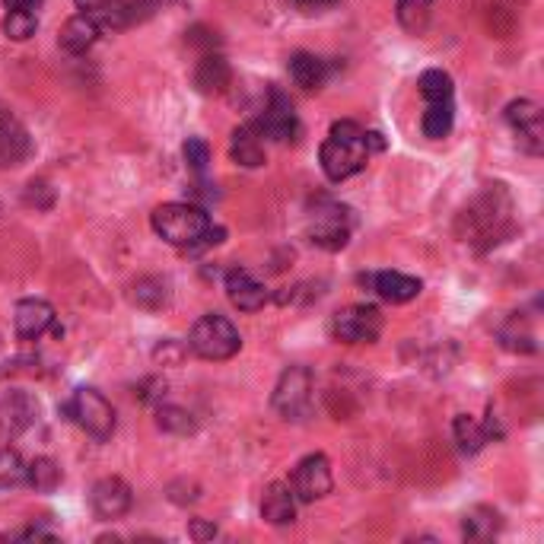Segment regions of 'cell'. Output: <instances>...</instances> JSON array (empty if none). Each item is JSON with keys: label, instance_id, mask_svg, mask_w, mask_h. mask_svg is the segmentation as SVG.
I'll return each mask as SVG.
<instances>
[{"label": "cell", "instance_id": "cell-1", "mask_svg": "<svg viewBox=\"0 0 544 544\" xmlns=\"http://www.w3.org/2000/svg\"><path fill=\"white\" fill-rule=\"evenodd\" d=\"M150 223L153 233L175 245V249H201V245L207 249V245H217L223 239L220 226L210 223V217L195 204H160L153 210Z\"/></svg>", "mask_w": 544, "mask_h": 544}, {"label": "cell", "instance_id": "cell-2", "mask_svg": "<svg viewBox=\"0 0 544 544\" xmlns=\"http://www.w3.org/2000/svg\"><path fill=\"white\" fill-rule=\"evenodd\" d=\"M370 147H366V131L357 121H335L319 150L322 172L331 182H344L350 175H357L366 163H370Z\"/></svg>", "mask_w": 544, "mask_h": 544}, {"label": "cell", "instance_id": "cell-3", "mask_svg": "<svg viewBox=\"0 0 544 544\" xmlns=\"http://www.w3.org/2000/svg\"><path fill=\"white\" fill-rule=\"evenodd\" d=\"M188 347H191V354H198L201 360H214L217 363V360L236 357L239 347H242V338H239L236 325L226 319V315L210 312V315H201V319L195 322V328H191Z\"/></svg>", "mask_w": 544, "mask_h": 544}, {"label": "cell", "instance_id": "cell-4", "mask_svg": "<svg viewBox=\"0 0 544 544\" xmlns=\"http://www.w3.org/2000/svg\"><path fill=\"white\" fill-rule=\"evenodd\" d=\"M61 411L99 443H105L115 433V411L109 405V398H105L102 392H96V389H77L64 401Z\"/></svg>", "mask_w": 544, "mask_h": 544}, {"label": "cell", "instance_id": "cell-5", "mask_svg": "<svg viewBox=\"0 0 544 544\" xmlns=\"http://www.w3.org/2000/svg\"><path fill=\"white\" fill-rule=\"evenodd\" d=\"M315 379L306 366H290L274 389V411L284 420H306L312 414Z\"/></svg>", "mask_w": 544, "mask_h": 544}, {"label": "cell", "instance_id": "cell-6", "mask_svg": "<svg viewBox=\"0 0 544 544\" xmlns=\"http://www.w3.org/2000/svg\"><path fill=\"white\" fill-rule=\"evenodd\" d=\"M331 335L341 344H373L382 335V312L376 306H347L331 319Z\"/></svg>", "mask_w": 544, "mask_h": 544}, {"label": "cell", "instance_id": "cell-7", "mask_svg": "<svg viewBox=\"0 0 544 544\" xmlns=\"http://www.w3.org/2000/svg\"><path fill=\"white\" fill-rule=\"evenodd\" d=\"M506 121L516 131V140L525 153L541 156L544 150V125H541V109L532 99H513L506 105Z\"/></svg>", "mask_w": 544, "mask_h": 544}, {"label": "cell", "instance_id": "cell-8", "mask_svg": "<svg viewBox=\"0 0 544 544\" xmlns=\"http://www.w3.org/2000/svg\"><path fill=\"white\" fill-rule=\"evenodd\" d=\"M39 417V401H35L29 392L10 389L0 392V443L13 440L23 430H29Z\"/></svg>", "mask_w": 544, "mask_h": 544}, {"label": "cell", "instance_id": "cell-9", "mask_svg": "<svg viewBox=\"0 0 544 544\" xmlns=\"http://www.w3.org/2000/svg\"><path fill=\"white\" fill-rule=\"evenodd\" d=\"M328 490H331V465H328V459H325L322 452L306 455V459L296 465V471H293V494H296V500L315 503V500H322Z\"/></svg>", "mask_w": 544, "mask_h": 544}, {"label": "cell", "instance_id": "cell-10", "mask_svg": "<svg viewBox=\"0 0 544 544\" xmlns=\"http://www.w3.org/2000/svg\"><path fill=\"white\" fill-rule=\"evenodd\" d=\"M309 239L312 245H319L325 252H338L350 239V210L347 207H328V210H315V220L309 226Z\"/></svg>", "mask_w": 544, "mask_h": 544}, {"label": "cell", "instance_id": "cell-11", "mask_svg": "<svg viewBox=\"0 0 544 544\" xmlns=\"http://www.w3.org/2000/svg\"><path fill=\"white\" fill-rule=\"evenodd\" d=\"M255 125H258L261 137H271V140H293L296 134H300V121H296L293 102L280 90H271L265 112H261Z\"/></svg>", "mask_w": 544, "mask_h": 544}, {"label": "cell", "instance_id": "cell-12", "mask_svg": "<svg viewBox=\"0 0 544 544\" xmlns=\"http://www.w3.org/2000/svg\"><path fill=\"white\" fill-rule=\"evenodd\" d=\"M74 4L99 26V32H121L137 23V10L128 0H74Z\"/></svg>", "mask_w": 544, "mask_h": 544}, {"label": "cell", "instance_id": "cell-13", "mask_svg": "<svg viewBox=\"0 0 544 544\" xmlns=\"http://www.w3.org/2000/svg\"><path fill=\"white\" fill-rule=\"evenodd\" d=\"M29 153H32V137L23 128V121L0 105V169L20 166Z\"/></svg>", "mask_w": 544, "mask_h": 544}, {"label": "cell", "instance_id": "cell-14", "mask_svg": "<svg viewBox=\"0 0 544 544\" xmlns=\"http://www.w3.org/2000/svg\"><path fill=\"white\" fill-rule=\"evenodd\" d=\"M55 325V309L45 300H20L13 309V328L20 341H39Z\"/></svg>", "mask_w": 544, "mask_h": 544}, {"label": "cell", "instance_id": "cell-15", "mask_svg": "<svg viewBox=\"0 0 544 544\" xmlns=\"http://www.w3.org/2000/svg\"><path fill=\"white\" fill-rule=\"evenodd\" d=\"M90 503H93V513L99 519H121L128 510H131V487L121 481V478H102L96 487H93V494H90Z\"/></svg>", "mask_w": 544, "mask_h": 544}, {"label": "cell", "instance_id": "cell-16", "mask_svg": "<svg viewBox=\"0 0 544 544\" xmlns=\"http://www.w3.org/2000/svg\"><path fill=\"white\" fill-rule=\"evenodd\" d=\"M226 296L239 312H258L268 303V287L255 280L245 268H233L226 274Z\"/></svg>", "mask_w": 544, "mask_h": 544}, {"label": "cell", "instance_id": "cell-17", "mask_svg": "<svg viewBox=\"0 0 544 544\" xmlns=\"http://www.w3.org/2000/svg\"><path fill=\"white\" fill-rule=\"evenodd\" d=\"M366 280H370V287H373V293L379 296V300L392 303V306L411 303L414 296L424 290V284H420L417 277L401 274V271H376V274H370Z\"/></svg>", "mask_w": 544, "mask_h": 544}, {"label": "cell", "instance_id": "cell-18", "mask_svg": "<svg viewBox=\"0 0 544 544\" xmlns=\"http://www.w3.org/2000/svg\"><path fill=\"white\" fill-rule=\"evenodd\" d=\"M287 70H290V80L306 93L322 90V86L331 80V64L319 55H312V51H296L287 64Z\"/></svg>", "mask_w": 544, "mask_h": 544}, {"label": "cell", "instance_id": "cell-19", "mask_svg": "<svg viewBox=\"0 0 544 544\" xmlns=\"http://www.w3.org/2000/svg\"><path fill=\"white\" fill-rule=\"evenodd\" d=\"M230 156L245 166V169H258L265 166V140H261V131L255 121H249V125H239L230 137Z\"/></svg>", "mask_w": 544, "mask_h": 544}, {"label": "cell", "instance_id": "cell-20", "mask_svg": "<svg viewBox=\"0 0 544 544\" xmlns=\"http://www.w3.org/2000/svg\"><path fill=\"white\" fill-rule=\"evenodd\" d=\"M261 516L271 525H290L296 519V494L284 481L268 484L265 497H261Z\"/></svg>", "mask_w": 544, "mask_h": 544}, {"label": "cell", "instance_id": "cell-21", "mask_svg": "<svg viewBox=\"0 0 544 544\" xmlns=\"http://www.w3.org/2000/svg\"><path fill=\"white\" fill-rule=\"evenodd\" d=\"M99 26L90 20V16H83V13H77L74 20H67L64 26H61V35H58V45L67 51V55H86L93 45H96V39H99Z\"/></svg>", "mask_w": 544, "mask_h": 544}, {"label": "cell", "instance_id": "cell-22", "mask_svg": "<svg viewBox=\"0 0 544 544\" xmlns=\"http://www.w3.org/2000/svg\"><path fill=\"white\" fill-rule=\"evenodd\" d=\"M233 80V70L226 64L223 55H204L195 67V86L204 96H217L223 93Z\"/></svg>", "mask_w": 544, "mask_h": 544}, {"label": "cell", "instance_id": "cell-23", "mask_svg": "<svg viewBox=\"0 0 544 544\" xmlns=\"http://www.w3.org/2000/svg\"><path fill=\"white\" fill-rule=\"evenodd\" d=\"M452 125H455V99H433V102H427L424 118H420L424 137L443 140V137H449Z\"/></svg>", "mask_w": 544, "mask_h": 544}, {"label": "cell", "instance_id": "cell-24", "mask_svg": "<svg viewBox=\"0 0 544 544\" xmlns=\"http://www.w3.org/2000/svg\"><path fill=\"white\" fill-rule=\"evenodd\" d=\"M500 513L490 510V506H475V510H468L465 519H462V535L468 541H490L497 532H500Z\"/></svg>", "mask_w": 544, "mask_h": 544}, {"label": "cell", "instance_id": "cell-25", "mask_svg": "<svg viewBox=\"0 0 544 544\" xmlns=\"http://www.w3.org/2000/svg\"><path fill=\"white\" fill-rule=\"evenodd\" d=\"M433 4H436V0H398L395 16H398L401 29L411 32V35L427 32L430 16H433Z\"/></svg>", "mask_w": 544, "mask_h": 544}, {"label": "cell", "instance_id": "cell-26", "mask_svg": "<svg viewBox=\"0 0 544 544\" xmlns=\"http://www.w3.org/2000/svg\"><path fill=\"white\" fill-rule=\"evenodd\" d=\"M452 430H455V443H459V449H462L465 455H478V452L484 449V443L490 440L487 427L478 424V420H475V417H468V414H459V417H455Z\"/></svg>", "mask_w": 544, "mask_h": 544}, {"label": "cell", "instance_id": "cell-27", "mask_svg": "<svg viewBox=\"0 0 544 544\" xmlns=\"http://www.w3.org/2000/svg\"><path fill=\"white\" fill-rule=\"evenodd\" d=\"M417 90H420V96H424V102H433V99H452V96H455V83H452V77L446 74V70L430 67V70H424V74H420Z\"/></svg>", "mask_w": 544, "mask_h": 544}, {"label": "cell", "instance_id": "cell-28", "mask_svg": "<svg viewBox=\"0 0 544 544\" xmlns=\"http://www.w3.org/2000/svg\"><path fill=\"white\" fill-rule=\"evenodd\" d=\"M26 481L39 490V494H51L58 484H61V468H58V462L55 459H35V462H29L26 465Z\"/></svg>", "mask_w": 544, "mask_h": 544}, {"label": "cell", "instance_id": "cell-29", "mask_svg": "<svg viewBox=\"0 0 544 544\" xmlns=\"http://www.w3.org/2000/svg\"><path fill=\"white\" fill-rule=\"evenodd\" d=\"M39 29V16L35 10H7L4 16V35L13 42H26Z\"/></svg>", "mask_w": 544, "mask_h": 544}, {"label": "cell", "instance_id": "cell-30", "mask_svg": "<svg viewBox=\"0 0 544 544\" xmlns=\"http://www.w3.org/2000/svg\"><path fill=\"white\" fill-rule=\"evenodd\" d=\"M166 280L160 277H144L134 284V303L140 309H163L166 306Z\"/></svg>", "mask_w": 544, "mask_h": 544}, {"label": "cell", "instance_id": "cell-31", "mask_svg": "<svg viewBox=\"0 0 544 544\" xmlns=\"http://www.w3.org/2000/svg\"><path fill=\"white\" fill-rule=\"evenodd\" d=\"M26 481V462L16 449H0V490Z\"/></svg>", "mask_w": 544, "mask_h": 544}, {"label": "cell", "instance_id": "cell-32", "mask_svg": "<svg viewBox=\"0 0 544 544\" xmlns=\"http://www.w3.org/2000/svg\"><path fill=\"white\" fill-rule=\"evenodd\" d=\"M182 156H185L188 169L195 172V175H204V172H207V163H210V147H207V140H201V137H188V140H185V147H182Z\"/></svg>", "mask_w": 544, "mask_h": 544}, {"label": "cell", "instance_id": "cell-33", "mask_svg": "<svg viewBox=\"0 0 544 544\" xmlns=\"http://www.w3.org/2000/svg\"><path fill=\"white\" fill-rule=\"evenodd\" d=\"M160 427L163 430H172V433H191L195 430V424H191V414H185L182 408H160Z\"/></svg>", "mask_w": 544, "mask_h": 544}, {"label": "cell", "instance_id": "cell-34", "mask_svg": "<svg viewBox=\"0 0 544 544\" xmlns=\"http://www.w3.org/2000/svg\"><path fill=\"white\" fill-rule=\"evenodd\" d=\"M338 0H293V7L296 10H303V13H322L328 7H335Z\"/></svg>", "mask_w": 544, "mask_h": 544}, {"label": "cell", "instance_id": "cell-35", "mask_svg": "<svg viewBox=\"0 0 544 544\" xmlns=\"http://www.w3.org/2000/svg\"><path fill=\"white\" fill-rule=\"evenodd\" d=\"M191 538H198V541H204V538H214L217 535V525H207V522H201V519H195L191 522Z\"/></svg>", "mask_w": 544, "mask_h": 544}, {"label": "cell", "instance_id": "cell-36", "mask_svg": "<svg viewBox=\"0 0 544 544\" xmlns=\"http://www.w3.org/2000/svg\"><path fill=\"white\" fill-rule=\"evenodd\" d=\"M7 10H39L42 0H4Z\"/></svg>", "mask_w": 544, "mask_h": 544}, {"label": "cell", "instance_id": "cell-37", "mask_svg": "<svg viewBox=\"0 0 544 544\" xmlns=\"http://www.w3.org/2000/svg\"><path fill=\"white\" fill-rule=\"evenodd\" d=\"M153 4H160V0H153Z\"/></svg>", "mask_w": 544, "mask_h": 544}]
</instances>
